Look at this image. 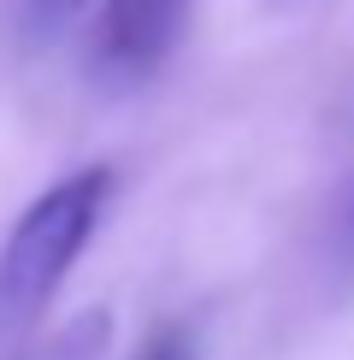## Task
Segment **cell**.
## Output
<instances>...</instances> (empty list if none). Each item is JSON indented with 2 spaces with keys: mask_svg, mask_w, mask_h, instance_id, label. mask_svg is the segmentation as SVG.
<instances>
[{
  "mask_svg": "<svg viewBox=\"0 0 354 360\" xmlns=\"http://www.w3.org/2000/svg\"><path fill=\"white\" fill-rule=\"evenodd\" d=\"M83 6H88V0H24V24L36 30V36H48V30L71 24Z\"/></svg>",
  "mask_w": 354,
  "mask_h": 360,
  "instance_id": "3957f363",
  "label": "cell"
},
{
  "mask_svg": "<svg viewBox=\"0 0 354 360\" xmlns=\"http://www.w3.org/2000/svg\"><path fill=\"white\" fill-rule=\"evenodd\" d=\"M107 195H112V172L83 166L48 184L6 231V243H0V342L24 337L53 307L59 283L71 278V266L83 260L88 236L107 213Z\"/></svg>",
  "mask_w": 354,
  "mask_h": 360,
  "instance_id": "6da1fadb",
  "label": "cell"
},
{
  "mask_svg": "<svg viewBox=\"0 0 354 360\" xmlns=\"http://www.w3.org/2000/svg\"><path fill=\"white\" fill-rule=\"evenodd\" d=\"M189 0H100L88 24V77L100 89H136L171 59Z\"/></svg>",
  "mask_w": 354,
  "mask_h": 360,
  "instance_id": "7a4b0ae2",
  "label": "cell"
},
{
  "mask_svg": "<svg viewBox=\"0 0 354 360\" xmlns=\"http://www.w3.org/2000/svg\"><path fill=\"white\" fill-rule=\"evenodd\" d=\"M136 360H195V349H189V337L183 331H159V337H148L142 342V354Z\"/></svg>",
  "mask_w": 354,
  "mask_h": 360,
  "instance_id": "277c9868",
  "label": "cell"
}]
</instances>
